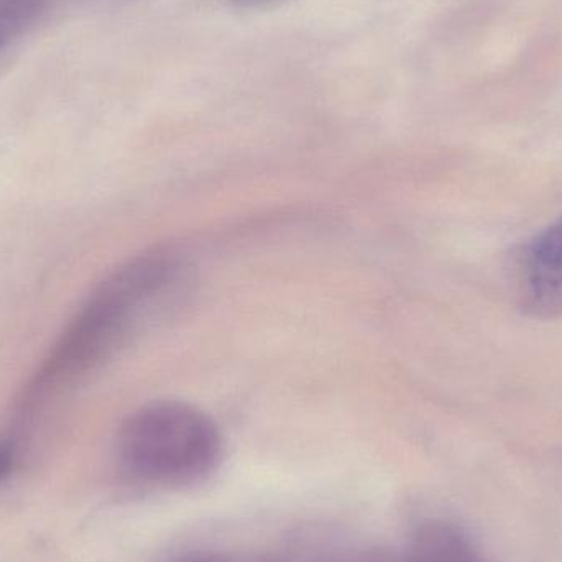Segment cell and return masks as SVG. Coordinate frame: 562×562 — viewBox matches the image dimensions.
Segmentation results:
<instances>
[{
  "mask_svg": "<svg viewBox=\"0 0 562 562\" xmlns=\"http://www.w3.org/2000/svg\"><path fill=\"white\" fill-rule=\"evenodd\" d=\"M10 465H12V456L5 446H0V479L9 474Z\"/></svg>",
  "mask_w": 562,
  "mask_h": 562,
  "instance_id": "cell-5",
  "label": "cell"
},
{
  "mask_svg": "<svg viewBox=\"0 0 562 562\" xmlns=\"http://www.w3.org/2000/svg\"><path fill=\"white\" fill-rule=\"evenodd\" d=\"M233 2L240 7H262L277 2V0H233Z\"/></svg>",
  "mask_w": 562,
  "mask_h": 562,
  "instance_id": "cell-6",
  "label": "cell"
},
{
  "mask_svg": "<svg viewBox=\"0 0 562 562\" xmlns=\"http://www.w3.org/2000/svg\"><path fill=\"white\" fill-rule=\"evenodd\" d=\"M187 267L173 254L128 260L79 307L20 396L29 415L98 369L135 329L171 310L187 290Z\"/></svg>",
  "mask_w": 562,
  "mask_h": 562,
  "instance_id": "cell-1",
  "label": "cell"
},
{
  "mask_svg": "<svg viewBox=\"0 0 562 562\" xmlns=\"http://www.w3.org/2000/svg\"><path fill=\"white\" fill-rule=\"evenodd\" d=\"M122 465L131 474L160 484H190L220 461L216 425L194 406L151 403L128 416L117 436Z\"/></svg>",
  "mask_w": 562,
  "mask_h": 562,
  "instance_id": "cell-2",
  "label": "cell"
},
{
  "mask_svg": "<svg viewBox=\"0 0 562 562\" xmlns=\"http://www.w3.org/2000/svg\"><path fill=\"white\" fill-rule=\"evenodd\" d=\"M517 279L518 300L528 316L562 317V216L524 247Z\"/></svg>",
  "mask_w": 562,
  "mask_h": 562,
  "instance_id": "cell-3",
  "label": "cell"
},
{
  "mask_svg": "<svg viewBox=\"0 0 562 562\" xmlns=\"http://www.w3.org/2000/svg\"><path fill=\"white\" fill-rule=\"evenodd\" d=\"M29 7H32V0H2L0 2V52L19 32L20 23L25 19Z\"/></svg>",
  "mask_w": 562,
  "mask_h": 562,
  "instance_id": "cell-4",
  "label": "cell"
}]
</instances>
